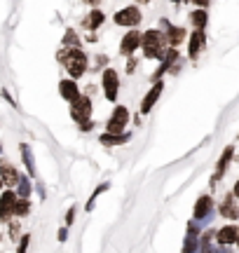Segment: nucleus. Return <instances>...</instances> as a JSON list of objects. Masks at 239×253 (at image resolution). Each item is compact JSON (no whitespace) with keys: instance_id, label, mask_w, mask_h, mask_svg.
<instances>
[{"instance_id":"9b49d317","label":"nucleus","mask_w":239,"mask_h":253,"mask_svg":"<svg viewBox=\"0 0 239 253\" xmlns=\"http://www.w3.org/2000/svg\"><path fill=\"white\" fill-rule=\"evenodd\" d=\"M237 235H239V227L237 225H225L216 232V244L221 246H230L237 242Z\"/></svg>"},{"instance_id":"72a5a7b5","label":"nucleus","mask_w":239,"mask_h":253,"mask_svg":"<svg viewBox=\"0 0 239 253\" xmlns=\"http://www.w3.org/2000/svg\"><path fill=\"white\" fill-rule=\"evenodd\" d=\"M237 244H239V235H237Z\"/></svg>"},{"instance_id":"a211bd4d","label":"nucleus","mask_w":239,"mask_h":253,"mask_svg":"<svg viewBox=\"0 0 239 253\" xmlns=\"http://www.w3.org/2000/svg\"><path fill=\"white\" fill-rule=\"evenodd\" d=\"M162 26L166 28V42H171V45H181L185 40V28L181 26H171L169 21H162Z\"/></svg>"},{"instance_id":"7c9ffc66","label":"nucleus","mask_w":239,"mask_h":253,"mask_svg":"<svg viewBox=\"0 0 239 253\" xmlns=\"http://www.w3.org/2000/svg\"><path fill=\"white\" fill-rule=\"evenodd\" d=\"M68 239V227H61L59 230V242H66Z\"/></svg>"},{"instance_id":"f704fd0d","label":"nucleus","mask_w":239,"mask_h":253,"mask_svg":"<svg viewBox=\"0 0 239 253\" xmlns=\"http://www.w3.org/2000/svg\"><path fill=\"white\" fill-rule=\"evenodd\" d=\"M0 150H2V145H0Z\"/></svg>"},{"instance_id":"423d86ee","label":"nucleus","mask_w":239,"mask_h":253,"mask_svg":"<svg viewBox=\"0 0 239 253\" xmlns=\"http://www.w3.org/2000/svg\"><path fill=\"white\" fill-rule=\"evenodd\" d=\"M101 84H103V96H106V99H108V101H115V99H118L120 78H118V73L113 71V68H106V71H103Z\"/></svg>"},{"instance_id":"39448f33","label":"nucleus","mask_w":239,"mask_h":253,"mask_svg":"<svg viewBox=\"0 0 239 253\" xmlns=\"http://www.w3.org/2000/svg\"><path fill=\"white\" fill-rule=\"evenodd\" d=\"M113 21H115L118 26H129L131 31H134V26H138V24H141V9L134 7V5H129V7L120 9L118 14L113 17Z\"/></svg>"},{"instance_id":"1a4fd4ad","label":"nucleus","mask_w":239,"mask_h":253,"mask_svg":"<svg viewBox=\"0 0 239 253\" xmlns=\"http://www.w3.org/2000/svg\"><path fill=\"white\" fill-rule=\"evenodd\" d=\"M162 89H164V84H162V80H159V82H155L153 89L143 96V101H141V113H143V115H148V113L153 110V106L157 103V99L162 96Z\"/></svg>"},{"instance_id":"4be33fe9","label":"nucleus","mask_w":239,"mask_h":253,"mask_svg":"<svg viewBox=\"0 0 239 253\" xmlns=\"http://www.w3.org/2000/svg\"><path fill=\"white\" fill-rule=\"evenodd\" d=\"M31 190H33V185H31V181H28L26 176H19V181H17V195L19 199H28V195H31Z\"/></svg>"},{"instance_id":"f3484780","label":"nucleus","mask_w":239,"mask_h":253,"mask_svg":"<svg viewBox=\"0 0 239 253\" xmlns=\"http://www.w3.org/2000/svg\"><path fill=\"white\" fill-rule=\"evenodd\" d=\"M129 138H131V134H101L99 136V141H101V145H106V148H118V145H124L129 143Z\"/></svg>"},{"instance_id":"412c9836","label":"nucleus","mask_w":239,"mask_h":253,"mask_svg":"<svg viewBox=\"0 0 239 253\" xmlns=\"http://www.w3.org/2000/svg\"><path fill=\"white\" fill-rule=\"evenodd\" d=\"M103 21H106L103 12H99V9H92V12L87 14V19H84V28H89V31H96V28L101 26Z\"/></svg>"},{"instance_id":"f257e3e1","label":"nucleus","mask_w":239,"mask_h":253,"mask_svg":"<svg viewBox=\"0 0 239 253\" xmlns=\"http://www.w3.org/2000/svg\"><path fill=\"white\" fill-rule=\"evenodd\" d=\"M59 61L66 66V73L71 75V80H78V78H82L84 73H87V54H84L82 49H61L59 52Z\"/></svg>"},{"instance_id":"6ab92c4d","label":"nucleus","mask_w":239,"mask_h":253,"mask_svg":"<svg viewBox=\"0 0 239 253\" xmlns=\"http://www.w3.org/2000/svg\"><path fill=\"white\" fill-rule=\"evenodd\" d=\"M59 91H61V96H64L68 103H73V101L80 96V89H78V84H75L71 78H68V80H61V82H59Z\"/></svg>"},{"instance_id":"2f4dec72","label":"nucleus","mask_w":239,"mask_h":253,"mask_svg":"<svg viewBox=\"0 0 239 253\" xmlns=\"http://www.w3.org/2000/svg\"><path fill=\"white\" fill-rule=\"evenodd\" d=\"M134 68H136V59H129L127 61V73H131Z\"/></svg>"},{"instance_id":"f03ea898","label":"nucleus","mask_w":239,"mask_h":253,"mask_svg":"<svg viewBox=\"0 0 239 253\" xmlns=\"http://www.w3.org/2000/svg\"><path fill=\"white\" fill-rule=\"evenodd\" d=\"M141 49L148 59H162L166 52V38L162 31H148V33H141Z\"/></svg>"},{"instance_id":"9d476101","label":"nucleus","mask_w":239,"mask_h":253,"mask_svg":"<svg viewBox=\"0 0 239 253\" xmlns=\"http://www.w3.org/2000/svg\"><path fill=\"white\" fill-rule=\"evenodd\" d=\"M211 211H213V199L209 195H202V197L197 199V204H195L193 216H195V220H206V218L211 216Z\"/></svg>"},{"instance_id":"7ed1b4c3","label":"nucleus","mask_w":239,"mask_h":253,"mask_svg":"<svg viewBox=\"0 0 239 253\" xmlns=\"http://www.w3.org/2000/svg\"><path fill=\"white\" fill-rule=\"evenodd\" d=\"M71 118L82 126L84 131L94 126V122H89V120H92V99H89V94H80V96L71 103Z\"/></svg>"},{"instance_id":"473e14b6","label":"nucleus","mask_w":239,"mask_h":253,"mask_svg":"<svg viewBox=\"0 0 239 253\" xmlns=\"http://www.w3.org/2000/svg\"><path fill=\"white\" fill-rule=\"evenodd\" d=\"M232 192H235V197H237V199H239V181H237V183H235V190H232Z\"/></svg>"},{"instance_id":"cd10ccee","label":"nucleus","mask_w":239,"mask_h":253,"mask_svg":"<svg viewBox=\"0 0 239 253\" xmlns=\"http://www.w3.org/2000/svg\"><path fill=\"white\" fill-rule=\"evenodd\" d=\"M28 242H31V237H28V235L19 237V246H17V253H26V251H28Z\"/></svg>"},{"instance_id":"f8f14e48","label":"nucleus","mask_w":239,"mask_h":253,"mask_svg":"<svg viewBox=\"0 0 239 253\" xmlns=\"http://www.w3.org/2000/svg\"><path fill=\"white\" fill-rule=\"evenodd\" d=\"M17 181H19L17 169H14L9 162L0 164V183H2V185H7V188L12 190V188H17Z\"/></svg>"},{"instance_id":"20e7f679","label":"nucleus","mask_w":239,"mask_h":253,"mask_svg":"<svg viewBox=\"0 0 239 253\" xmlns=\"http://www.w3.org/2000/svg\"><path fill=\"white\" fill-rule=\"evenodd\" d=\"M129 122V110L124 106H118V108L113 110L111 120H108V125H106V134H124V126Z\"/></svg>"},{"instance_id":"aec40b11","label":"nucleus","mask_w":239,"mask_h":253,"mask_svg":"<svg viewBox=\"0 0 239 253\" xmlns=\"http://www.w3.org/2000/svg\"><path fill=\"white\" fill-rule=\"evenodd\" d=\"M204 42H206V36H204V31H195L193 36H190V42H188V54L195 59V56L202 52Z\"/></svg>"},{"instance_id":"a878e982","label":"nucleus","mask_w":239,"mask_h":253,"mask_svg":"<svg viewBox=\"0 0 239 253\" xmlns=\"http://www.w3.org/2000/svg\"><path fill=\"white\" fill-rule=\"evenodd\" d=\"M108 188H111L108 183H101V185H96V190L92 192V197L87 199V207H84V209H87V211H92V209H94V202H96V197H99V195H103V192H106Z\"/></svg>"},{"instance_id":"4468645a","label":"nucleus","mask_w":239,"mask_h":253,"mask_svg":"<svg viewBox=\"0 0 239 253\" xmlns=\"http://www.w3.org/2000/svg\"><path fill=\"white\" fill-rule=\"evenodd\" d=\"M218 211H221V216L228 218V220H237L239 218V204H235V197H232V195H228V197L223 199V204L218 207Z\"/></svg>"},{"instance_id":"b1692460","label":"nucleus","mask_w":239,"mask_h":253,"mask_svg":"<svg viewBox=\"0 0 239 253\" xmlns=\"http://www.w3.org/2000/svg\"><path fill=\"white\" fill-rule=\"evenodd\" d=\"M21 160H24V164H26L28 173L33 176V173H36V162H33V155H31V148H28L26 143L21 145Z\"/></svg>"},{"instance_id":"2eb2a0df","label":"nucleus","mask_w":239,"mask_h":253,"mask_svg":"<svg viewBox=\"0 0 239 253\" xmlns=\"http://www.w3.org/2000/svg\"><path fill=\"white\" fill-rule=\"evenodd\" d=\"M183 253H199V237H197V225L195 223H190V227H188Z\"/></svg>"},{"instance_id":"6e6552de","label":"nucleus","mask_w":239,"mask_h":253,"mask_svg":"<svg viewBox=\"0 0 239 253\" xmlns=\"http://www.w3.org/2000/svg\"><path fill=\"white\" fill-rule=\"evenodd\" d=\"M138 47H141V33L138 31H129L127 36L122 38V42H120V54L131 56Z\"/></svg>"},{"instance_id":"dca6fc26","label":"nucleus","mask_w":239,"mask_h":253,"mask_svg":"<svg viewBox=\"0 0 239 253\" xmlns=\"http://www.w3.org/2000/svg\"><path fill=\"white\" fill-rule=\"evenodd\" d=\"M176 59H178V52H176L174 47H171V49H166L164 56H162V63H159V68H157V71L153 73V78H155V80L159 82V78H162V75H164V73L169 71V68H171V63H174Z\"/></svg>"},{"instance_id":"0eeeda50","label":"nucleus","mask_w":239,"mask_h":253,"mask_svg":"<svg viewBox=\"0 0 239 253\" xmlns=\"http://www.w3.org/2000/svg\"><path fill=\"white\" fill-rule=\"evenodd\" d=\"M14 204H17V195L14 190H5L0 195V220L7 223L9 218H14Z\"/></svg>"},{"instance_id":"c85d7f7f","label":"nucleus","mask_w":239,"mask_h":253,"mask_svg":"<svg viewBox=\"0 0 239 253\" xmlns=\"http://www.w3.org/2000/svg\"><path fill=\"white\" fill-rule=\"evenodd\" d=\"M75 220V207H71L68 211H66V227H71Z\"/></svg>"},{"instance_id":"ddd939ff","label":"nucleus","mask_w":239,"mask_h":253,"mask_svg":"<svg viewBox=\"0 0 239 253\" xmlns=\"http://www.w3.org/2000/svg\"><path fill=\"white\" fill-rule=\"evenodd\" d=\"M232 155H235V148H232V145H228V148H225V153L221 155V160H218V167H216V173H213V178H211V185H216V183L221 181V176L225 173V169H228Z\"/></svg>"},{"instance_id":"393cba45","label":"nucleus","mask_w":239,"mask_h":253,"mask_svg":"<svg viewBox=\"0 0 239 253\" xmlns=\"http://www.w3.org/2000/svg\"><path fill=\"white\" fill-rule=\"evenodd\" d=\"M28 211H31V202H28V199H19L17 197V204H14V218L26 216Z\"/></svg>"},{"instance_id":"bb28decb","label":"nucleus","mask_w":239,"mask_h":253,"mask_svg":"<svg viewBox=\"0 0 239 253\" xmlns=\"http://www.w3.org/2000/svg\"><path fill=\"white\" fill-rule=\"evenodd\" d=\"M64 42L68 47H71V49H80V38H78V33H75L73 28H68V31H66V36H64Z\"/></svg>"},{"instance_id":"c756f323","label":"nucleus","mask_w":239,"mask_h":253,"mask_svg":"<svg viewBox=\"0 0 239 253\" xmlns=\"http://www.w3.org/2000/svg\"><path fill=\"white\" fill-rule=\"evenodd\" d=\"M9 237H12L14 242L19 239V223L17 220H14V223H9Z\"/></svg>"},{"instance_id":"c9c22d12","label":"nucleus","mask_w":239,"mask_h":253,"mask_svg":"<svg viewBox=\"0 0 239 253\" xmlns=\"http://www.w3.org/2000/svg\"><path fill=\"white\" fill-rule=\"evenodd\" d=\"M0 188H2V183H0Z\"/></svg>"},{"instance_id":"5701e85b","label":"nucleus","mask_w":239,"mask_h":253,"mask_svg":"<svg viewBox=\"0 0 239 253\" xmlns=\"http://www.w3.org/2000/svg\"><path fill=\"white\" fill-rule=\"evenodd\" d=\"M190 21H193V26H195V31H204V26H206V12L204 9H197V12H193L190 14Z\"/></svg>"}]
</instances>
